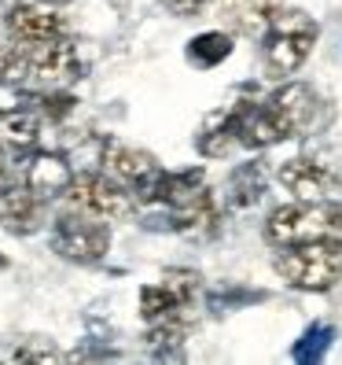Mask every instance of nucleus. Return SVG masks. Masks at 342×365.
Wrapping results in <instances>:
<instances>
[{
  "mask_svg": "<svg viewBox=\"0 0 342 365\" xmlns=\"http://www.w3.org/2000/svg\"><path fill=\"white\" fill-rule=\"evenodd\" d=\"M228 56H232V37L225 30H206V34L188 41V63H196V67H203V71L218 67V63H225Z\"/></svg>",
  "mask_w": 342,
  "mask_h": 365,
  "instance_id": "obj_17",
  "label": "nucleus"
},
{
  "mask_svg": "<svg viewBox=\"0 0 342 365\" xmlns=\"http://www.w3.org/2000/svg\"><path fill=\"white\" fill-rule=\"evenodd\" d=\"M11 174H15V163L8 159V152H4V148H0V185H4Z\"/></svg>",
  "mask_w": 342,
  "mask_h": 365,
  "instance_id": "obj_22",
  "label": "nucleus"
},
{
  "mask_svg": "<svg viewBox=\"0 0 342 365\" xmlns=\"http://www.w3.org/2000/svg\"><path fill=\"white\" fill-rule=\"evenodd\" d=\"M107 247H111V229H107L103 218H92L85 210L67 207L52 225V251L70 262H81V266L100 262Z\"/></svg>",
  "mask_w": 342,
  "mask_h": 365,
  "instance_id": "obj_7",
  "label": "nucleus"
},
{
  "mask_svg": "<svg viewBox=\"0 0 342 365\" xmlns=\"http://www.w3.org/2000/svg\"><path fill=\"white\" fill-rule=\"evenodd\" d=\"M272 269L298 292H331L342 281V236L284 247L272 259Z\"/></svg>",
  "mask_w": 342,
  "mask_h": 365,
  "instance_id": "obj_3",
  "label": "nucleus"
},
{
  "mask_svg": "<svg viewBox=\"0 0 342 365\" xmlns=\"http://www.w3.org/2000/svg\"><path fill=\"white\" fill-rule=\"evenodd\" d=\"M8 37L18 45H33V41H52V37H67V23L48 11V8H33V4H18L8 11Z\"/></svg>",
  "mask_w": 342,
  "mask_h": 365,
  "instance_id": "obj_13",
  "label": "nucleus"
},
{
  "mask_svg": "<svg viewBox=\"0 0 342 365\" xmlns=\"http://www.w3.org/2000/svg\"><path fill=\"white\" fill-rule=\"evenodd\" d=\"M276 181L294 200H331L342 192V152L316 148V152L294 155L276 170Z\"/></svg>",
  "mask_w": 342,
  "mask_h": 365,
  "instance_id": "obj_5",
  "label": "nucleus"
},
{
  "mask_svg": "<svg viewBox=\"0 0 342 365\" xmlns=\"http://www.w3.org/2000/svg\"><path fill=\"white\" fill-rule=\"evenodd\" d=\"M262 196H265V166L258 159H254V163H240L228 174L225 203L236 207V210H250V207L262 203Z\"/></svg>",
  "mask_w": 342,
  "mask_h": 365,
  "instance_id": "obj_16",
  "label": "nucleus"
},
{
  "mask_svg": "<svg viewBox=\"0 0 342 365\" xmlns=\"http://www.w3.org/2000/svg\"><path fill=\"white\" fill-rule=\"evenodd\" d=\"M41 137V118L26 107L15 111H0V140H8L11 148H33Z\"/></svg>",
  "mask_w": 342,
  "mask_h": 365,
  "instance_id": "obj_18",
  "label": "nucleus"
},
{
  "mask_svg": "<svg viewBox=\"0 0 342 365\" xmlns=\"http://www.w3.org/2000/svg\"><path fill=\"white\" fill-rule=\"evenodd\" d=\"M78 78H81V59L67 37L33 41V45H18V41L0 45V85L26 93H52L67 89Z\"/></svg>",
  "mask_w": 342,
  "mask_h": 365,
  "instance_id": "obj_1",
  "label": "nucleus"
},
{
  "mask_svg": "<svg viewBox=\"0 0 342 365\" xmlns=\"http://www.w3.org/2000/svg\"><path fill=\"white\" fill-rule=\"evenodd\" d=\"M199 295V273L196 269H166L159 284L140 288V314L147 325L162 321H191V307Z\"/></svg>",
  "mask_w": 342,
  "mask_h": 365,
  "instance_id": "obj_8",
  "label": "nucleus"
},
{
  "mask_svg": "<svg viewBox=\"0 0 342 365\" xmlns=\"http://www.w3.org/2000/svg\"><path fill=\"white\" fill-rule=\"evenodd\" d=\"M265 107L272 111L276 125L284 130V140L313 133V125L320 118V96L302 81H287L284 89H276L272 96H265Z\"/></svg>",
  "mask_w": 342,
  "mask_h": 365,
  "instance_id": "obj_10",
  "label": "nucleus"
},
{
  "mask_svg": "<svg viewBox=\"0 0 342 365\" xmlns=\"http://www.w3.org/2000/svg\"><path fill=\"white\" fill-rule=\"evenodd\" d=\"M48 200H41L37 192L23 181H4L0 185V225L15 236H30L45 225Z\"/></svg>",
  "mask_w": 342,
  "mask_h": 365,
  "instance_id": "obj_11",
  "label": "nucleus"
},
{
  "mask_svg": "<svg viewBox=\"0 0 342 365\" xmlns=\"http://www.w3.org/2000/svg\"><path fill=\"white\" fill-rule=\"evenodd\" d=\"M213 4V0H166V8L173 15H199Z\"/></svg>",
  "mask_w": 342,
  "mask_h": 365,
  "instance_id": "obj_21",
  "label": "nucleus"
},
{
  "mask_svg": "<svg viewBox=\"0 0 342 365\" xmlns=\"http://www.w3.org/2000/svg\"><path fill=\"white\" fill-rule=\"evenodd\" d=\"M67 354H63L59 347H52V339H23L18 347L11 351V361H41V365H48V361H63Z\"/></svg>",
  "mask_w": 342,
  "mask_h": 365,
  "instance_id": "obj_20",
  "label": "nucleus"
},
{
  "mask_svg": "<svg viewBox=\"0 0 342 365\" xmlns=\"http://www.w3.org/2000/svg\"><path fill=\"white\" fill-rule=\"evenodd\" d=\"M100 170L111 181H118L122 188H129L137 203L151 200V188L162 174V166L155 163L151 152L122 144V140H100Z\"/></svg>",
  "mask_w": 342,
  "mask_h": 365,
  "instance_id": "obj_9",
  "label": "nucleus"
},
{
  "mask_svg": "<svg viewBox=\"0 0 342 365\" xmlns=\"http://www.w3.org/2000/svg\"><path fill=\"white\" fill-rule=\"evenodd\" d=\"M213 8H218L228 26L236 34H247V37H262L272 11L280 8V0H213Z\"/></svg>",
  "mask_w": 342,
  "mask_h": 365,
  "instance_id": "obj_15",
  "label": "nucleus"
},
{
  "mask_svg": "<svg viewBox=\"0 0 342 365\" xmlns=\"http://www.w3.org/2000/svg\"><path fill=\"white\" fill-rule=\"evenodd\" d=\"M63 200L74 210H85L92 218L103 222H118V218H129L137 210V200L129 188H122L118 181H111L103 170H85V174H74L70 185L63 188Z\"/></svg>",
  "mask_w": 342,
  "mask_h": 365,
  "instance_id": "obj_6",
  "label": "nucleus"
},
{
  "mask_svg": "<svg viewBox=\"0 0 342 365\" xmlns=\"http://www.w3.org/2000/svg\"><path fill=\"white\" fill-rule=\"evenodd\" d=\"M15 174L23 185H30L41 200H55V196H63V188L70 185L74 170L55 152H30L26 159L15 163Z\"/></svg>",
  "mask_w": 342,
  "mask_h": 365,
  "instance_id": "obj_12",
  "label": "nucleus"
},
{
  "mask_svg": "<svg viewBox=\"0 0 342 365\" xmlns=\"http://www.w3.org/2000/svg\"><path fill=\"white\" fill-rule=\"evenodd\" d=\"M203 188H206V174L199 166L177 170V174H159V181L151 188V200H147V203H159L162 210H177V207L196 200Z\"/></svg>",
  "mask_w": 342,
  "mask_h": 365,
  "instance_id": "obj_14",
  "label": "nucleus"
},
{
  "mask_svg": "<svg viewBox=\"0 0 342 365\" xmlns=\"http://www.w3.org/2000/svg\"><path fill=\"white\" fill-rule=\"evenodd\" d=\"M316 23H313V15L306 11H284V8H276L272 19H269V26L262 34V67H265V78L272 81H284L287 74H294L302 63L309 59L313 45H316Z\"/></svg>",
  "mask_w": 342,
  "mask_h": 365,
  "instance_id": "obj_2",
  "label": "nucleus"
},
{
  "mask_svg": "<svg viewBox=\"0 0 342 365\" xmlns=\"http://www.w3.org/2000/svg\"><path fill=\"white\" fill-rule=\"evenodd\" d=\"M41 4H63V0H41Z\"/></svg>",
  "mask_w": 342,
  "mask_h": 365,
  "instance_id": "obj_23",
  "label": "nucleus"
},
{
  "mask_svg": "<svg viewBox=\"0 0 342 365\" xmlns=\"http://www.w3.org/2000/svg\"><path fill=\"white\" fill-rule=\"evenodd\" d=\"M331 339H335V329H331V325H324V321H316V325H309V329L302 332V339L294 343L291 358H294L298 365H313V361H320V358L328 354Z\"/></svg>",
  "mask_w": 342,
  "mask_h": 365,
  "instance_id": "obj_19",
  "label": "nucleus"
},
{
  "mask_svg": "<svg viewBox=\"0 0 342 365\" xmlns=\"http://www.w3.org/2000/svg\"><path fill=\"white\" fill-rule=\"evenodd\" d=\"M265 236L276 247H294L324 236H342V207L331 200H298L284 203L269 214Z\"/></svg>",
  "mask_w": 342,
  "mask_h": 365,
  "instance_id": "obj_4",
  "label": "nucleus"
}]
</instances>
